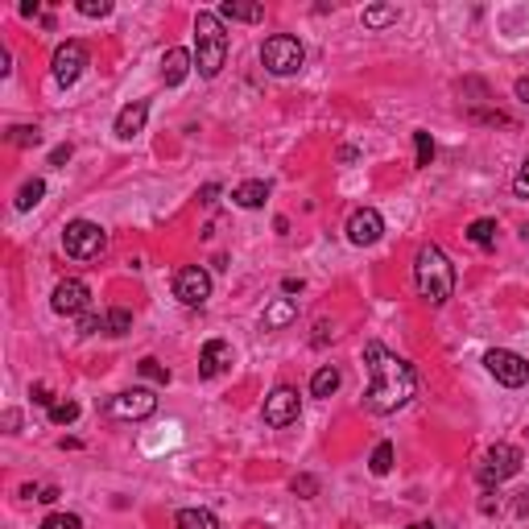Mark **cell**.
Returning <instances> with one entry per match:
<instances>
[{
  "label": "cell",
  "instance_id": "6da1fadb",
  "mask_svg": "<svg viewBox=\"0 0 529 529\" xmlns=\"http://www.w3.org/2000/svg\"><path fill=\"white\" fill-rule=\"evenodd\" d=\"M364 364H368V393H364V410L373 413H397L402 405H410L418 376L413 364L393 356L385 343H364Z\"/></svg>",
  "mask_w": 529,
  "mask_h": 529
},
{
  "label": "cell",
  "instance_id": "7a4b0ae2",
  "mask_svg": "<svg viewBox=\"0 0 529 529\" xmlns=\"http://www.w3.org/2000/svg\"><path fill=\"white\" fill-rule=\"evenodd\" d=\"M413 285H418V294L426 298L431 306H442L451 302L455 294V264L447 261L439 245H422L418 256H413Z\"/></svg>",
  "mask_w": 529,
  "mask_h": 529
},
{
  "label": "cell",
  "instance_id": "3957f363",
  "mask_svg": "<svg viewBox=\"0 0 529 529\" xmlns=\"http://www.w3.org/2000/svg\"><path fill=\"white\" fill-rule=\"evenodd\" d=\"M227 62V30L219 13H199L195 17V70L203 79H216Z\"/></svg>",
  "mask_w": 529,
  "mask_h": 529
},
{
  "label": "cell",
  "instance_id": "277c9868",
  "mask_svg": "<svg viewBox=\"0 0 529 529\" xmlns=\"http://www.w3.org/2000/svg\"><path fill=\"white\" fill-rule=\"evenodd\" d=\"M62 248H67V256H75V261H96V256L108 248V232L99 224H91V219H70V224L62 227Z\"/></svg>",
  "mask_w": 529,
  "mask_h": 529
},
{
  "label": "cell",
  "instance_id": "5b68a950",
  "mask_svg": "<svg viewBox=\"0 0 529 529\" xmlns=\"http://www.w3.org/2000/svg\"><path fill=\"white\" fill-rule=\"evenodd\" d=\"M261 62L269 75H298L306 62V50L298 38H290V33H274V38H264L261 46Z\"/></svg>",
  "mask_w": 529,
  "mask_h": 529
},
{
  "label": "cell",
  "instance_id": "8992f818",
  "mask_svg": "<svg viewBox=\"0 0 529 529\" xmlns=\"http://www.w3.org/2000/svg\"><path fill=\"white\" fill-rule=\"evenodd\" d=\"M517 471H521V451L513 442H497V447H488L480 468H476V480H480V488L492 492L509 480V476H517Z\"/></svg>",
  "mask_w": 529,
  "mask_h": 529
},
{
  "label": "cell",
  "instance_id": "52a82bcc",
  "mask_svg": "<svg viewBox=\"0 0 529 529\" xmlns=\"http://www.w3.org/2000/svg\"><path fill=\"white\" fill-rule=\"evenodd\" d=\"M50 70H54V83H59V88H75L79 75L88 70V46H83V42H62V46L54 50Z\"/></svg>",
  "mask_w": 529,
  "mask_h": 529
},
{
  "label": "cell",
  "instance_id": "ba28073f",
  "mask_svg": "<svg viewBox=\"0 0 529 529\" xmlns=\"http://www.w3.org/2000/svg\"><path fill=\"white\" fill-rule=\"evenodd\" d=\"M484 364H488V373L497 376L500 385H509V389H521V385L529 381V364L521 360L517 352H509V348H492V352L484 356Z\"/></svg>",
  "mask_w": 529,
  "mask_h": 529
},
{
  "label": "cell",
  "instance_id": "9c48e42d",
  "mask_svg": "<svg viewBox=\"0 0 529 529\" xmlns=\"http://www.w3.org/2000/svg\"><path fill=\"white\" fill-rule=\"evenodd\" d=\"M174 294H178V302L203 306L207 298H211V274H207L203 264H187V269H178L174 274Z\"/></svg>",
  "mask_w": 529,
  "mask_h": 529
},
{
  "label": "cell",
  "instance_id": "30bf717a",
  "mask_svg": "<svg viewBox=\"0 0 529 529\" xmlns=\"http://www.w3.org/2000/svg\"><path fill=\"white\" fill-rule=\"evenodd\" d=\"M298 413H302V397H298V389H290V385H277L269 397H264V422L269 426H290V422H298Z\"/></svg>",
  "mask_w": 529,
  "mask_h": 529
},
{
  "label": "cell",
  "instance_id": "8fae6325",
  "mask_svg": "<svg viewBox=\"0 0 529 529\" xmlns=\"http://www.w3.org/2000/svg\"><path fill=\"white\" fill-rule=\"evenodd\" d=\"M153 410H157L153 389H128V393H116V397L108 402V413L116 422H141V418H149Z\"/></svg>",
  "mask_w": 529,
  "mask_h": 529
},
{
  "label": "cell",
  "instance_id": "7c38bea8",
  "mask_svg": "<svg viewBox=\"0 0 529 529\" xmlns=\"http://www.w3.org/2000/svg\"><path fill=\"white\" fill-rule=\"evenodd\" d=\"M54 314H67V319H79V314H88L91 306V290L88 282H79V277H67V282L54 285V298H50Z\"/></svg>",
  "mask_w": 529,
  "mask_h": 529
},
{
  "label": "cell",
  "instance_id": "4fadbf2b",
  "mask_svg": "<svg viewBox=\"0 0 529 529\" xmlns=\"http://www.w3.org/2000/svg\"><path fill=\"white\" fill-rule=\"evenodd\" d=\"M381 236H385L381 211H373V207H360V211H352V219H348V240H352L356 248L376 245Z\"/></svg>",
  "mask_w": 529,
  "mask_h": 529
},
{
  "label": "cell",
  "instance_id": "5bb4252c",
  "mask_svg": "<svg viewBox=\"0 0 529 529\" xmlns=\"http://www.w3.org/2000/svg\"><path fill=\"white\" fill-rule=\"evenodd\" d=\"M236 352L227 339H207L203 343V356H199V376L203 381H216V376H224L227 368H232Z\"/></svg>",
  "mask_w": 529,
  "mask_h": 529
},
{
  "label": "cell",
  "instance_id": "9a60e30c",
  "mask_svg": "<svg viewBox=\"0 0 529 529\" xmlns=\"http://www.w3.org/2000/svg\"><path fill=\"white\" fill-rule=\"evenodd\" d=\"M145 120H149V104H145V99L125 104V108L116 112V137L120 141H133L137 133H145Z\"/></svg>",
  "mask_w": 529,
  "mask_h": 529
},
{
  "label": "cell",
  "instance_id": "2e32d148",
  "mask_svg": "<svg viewBox=\"0 0 529 529\" xmlns=\"http://www.w3.org/2000/svg\"><path fill=\"white\" fill-rule=\"evenodd\" d=\"M195 70V54L190 50H166V59H162V79H166V88H178L182 79Z\"/></svg>",
  "mask_w": 529,
  "mask_h": 529
},
{
  "label": "cell",
  "instance_id": "e0dca14e",
  "mask_svg": "<svg viewBox=\"0 0 529 529\" xmlns=\"http://www.w3.org/2000/svg\"><path fill=\"white\" fill-rule=\"evenodd\" d=\"M298 319V306H294V298H277L274 306H264V314H261V327L264 331H282V327H290Z\"/></svg>",
  "mask_w": 529,
  "mask_h": 529
},
{
  "label": "cell",
  "instance_id": "ac0fdd59",
  "mask_svg": "<svg viewBox=\"0 0 529 529\" xmlns=\"http://www.w3.org/2000/svg\"><path fill=\"white\" fill-rule=\"evenodd\" d=\"M264 199H269V182H261V178H253V182H240V187L232 190V203L245 207V211H256V207H264Z\"/></svg>",
  "mask_w": 529,
  "mask_h": 529
},
{
  "label": "cell",
  "instance_id": "d6986e66",
  "mask_svg": "<svg viewBox=\"0 0 529 529\" xmlns=\"http://www.w3.org/2000/svg\"><path fill=\"white\" fill-rule=\"evenodd\" d=\"M335 389H339V368H335V364H323V368L311 376V393L314 397H331Z\"/></svg>",
  "mask_w": 529,
  "mask_h": 529
},
{
  "label": "cell",
  "instance_id": "ffe728a7",
  "mask_svg": "<svg viewBox=\"0 0 529 529\" xmlns=\"http://www.w3.org/2000/svg\"><path fill=\"white\" fill-rule=\"evenodd\" d=\"M219 21H264V9L261 5H219Z\"/></svg>",
  "mask_w": 529,
  "mask_h": 529
},
{
  "label": "cell",
  "instance_id": "44dd1931",
  "mask_svg": "<svg viewBox=\"0 0 529 529\" xmlns=\"http://www.w3.org/2000/svg\"><path fill=\"white\" fill-rule=\"evenodd\" d=\"M178 529H219L216 513H207V509H182L178 513Z\"/></svg>",
  "mask_w": 529,
  "mask_h": 529
},
{
  "label": "cell",
  "instance_id": "7402d4cb",
  "mask_svg": "<svg viewBox=\"0 0 529 529\" xmlns=\"http://www.w3.org/2000/svg\"><path fill=\"white\" fill-rule=\"evenodd\" d=\"M468 240L480 248H492L497 245V219H476V224L468 227Z\"/></svg>",
  "mask_w": 529,
  "mask_h": 529
},
{
  "label": "cell",
  "instance_id": "603a6c76",
  "mask_svg": "<svg viewBox=\"0 0 529 529\" xmlns=\"http://www.w3.org/2000/svg\"><path fill=\"white\" fill-rule=\"evenodd\" d=\"M42 195H46V182H42V178H30V182L21 187V195H17V211H30V207H38Z\"/></svg>",
  "mask_w": 529,
  "mask_h": 529
},
{
  "label": "cell",
  "instance_id": "cb8c5ba5",
  "mask_svg": "<svg viewBox=\"0 0 529 529\" xmlns=\"http://www.w3.org/2000/svg\"><path fill=\"white\" fill-rule=\"evenodd\" d=\"M389 21H397V9H393V5H373V9H364V25H368V30H381V25H389Z\"/></svg>",
  "mask_w": 529,
  "mask_h": 529
},
{
  "label": "cell",
  "instance_id": "d4e9b609",
  "mask_svg": "<svg viewBox=\"0 0 529 529\" xmlns=\"http://www.w3.org/2000/svg\"><path fill=\"white\" fill-rule=\"evenodd\" d=\"M368 468H373V476H389L393 471V442H376L373 459H368Z\"/></svg>",
  "mask_w": 529,
  "mask_h": 529
},
{
  "label": "cell",
  "instance_id": "484cf974",
  "mask_svg": "<svg viewBox=\"0 0 529 529\" xmlns=\"http://www.w3.org/2000/svg\"><path fill=\"white\" fill-rule=\"evenodd\" d=\"M137 373L145 376V381H153V385H170V368H162L153 356H145V360L137 364Z\"/></svg>",
  "mask_w": 529,
  "mask_h": 529
},
{
  "label": "cell",
  "instance_id": "4316f807",
  "mask_svg": "<svg viewBox=\"0 0 529 529\" xmlns=\"http://www.w3.org/2000/svg\"><path fill=\"white\" fill-rule=\"evenodd\" d=\"M75 418H79V402H54L50 405V422H54V426H70Z\"/></svg>",
  "mask_w": 529,
  "mask_h": 529
},
{
  "label": "cell",
  "instance_id": "83f0119b",
  "mask_svg": "<svg viewBox=\"0 0 529 529\" xmlns=\"http://www.w3.org/2000/svg\"><path fill=\"white\" fill-rule=\"evenodd\" d=\"M413 157H418V166H431V157H434V141L431 133H413Z\"/></svg>",
  "mask_w": 529,
  "mask_h": 529
},
{
  "label": "cell",
  "instance_id": "f1b7e54d",
  "mask_svg": "<svg viewBox=\"0 0 529 529\" xmlns=\"http://www.w3.org/2000/svg\"><path fill=\"white\" fill-rule=\"evenodd\" d=\"M9 141L13 145H21V149H30V145H38L42 141V133L33 125H17V128H9Z\"/></svg>",
  "mask_w": 529,
  "mask_h": 529
},
{
  "label": "cell",
  "instance_id": "f546056e",
  "mask_svg": "<svg viewBox=\"0 0 529 529\" xmlns=\"http://www.w3.org/2000/svg\"><path fill=\"white\" fill-rule=\"evenodd\" d=\"M79 331H83V335L108 331V314H96V311H88V314H79Z\"/></svg>",
  "mask_w": 529,
  "mask_h": 529
},
{
  "label": "cell",
  "instance_id": "4dcf8cb0",
  "mask_svg": "<svg viewBox=\"0 0 529 529\" xmlns=\"http://www.w3.org/2000/svg\"><path fill=\"white\" fill-rule=\"evenodd\" d=\"M128 331H133V314L120 311V306L108 311V335H128Z\"/></svg>",
  "mask_w": 529,
  "mask_h": 529
},
{
  "label": "cell",
  "instance_id": "1f68e13d",
  "mask_svg": "<svg viewBox=\"0 0 529 529\" xmlns=\"http://www.w3.org/2000/svg\"><path fill=\"white\" fill-rule=\"evenodd\" d=\"M42 529H83V517H75V513H54V517L42 521Z\"/></svg>",
  "mask_w": 529,
  "mask_h": 529
},
{
  "label": "cell",
  "instance_id": "d6a6232c",
  "mask_svg": "<svg viewBox=\"0 0 529 529\" xmlns=\"http://www.w3.org/2000/svg\"><path fill=\"white\" fill-rule=\"evenodd\" d=\"M75 9L83 13V17H108V13H112V5H108V0H79Z\"/></svg>",
  "mask_w": 529,
  "mask_h": 529
},
{
  "label": "cell",
  "instance_id": "836d02e7",
  "mask_svg": "<svg viewBox=\"0 0 529 529\" xmlns=\"http://www.w3.org/2000/svg\"><path fill=\"white\" fill-rule=\"evenodd\" d=\"M290 488H294V497H302V500L319 497V480H314V476H294V484H290Z\"/></svg>",
  "mask_w": 529,
  "mask_h": 529
},
{
  "label": "cell",
  "instance_id": "e575fe53",
  "mask_svg": "<svg viewBox=\"0 0 529 529\" xmlns=\"http://www.w3.org/2000/svg\"><path fill=\"white\" fill-rule=\"evenodd\" d=\"M513 190H517V199H529V157H525V166H521V174L513 178Z\"/></svg>",
  "mask_w": 529,
  "mask_h": 529
},
{
  "label": "cell",
  "instance_id": "d590c367",
  "mask_svg": "<svg viewBox=\"0 0 529 529\" xmlns=\"http://www.w3.org/2000/svg\"><path fill=\"white\" fill-rule=\"evenodd\" d=\"M471 120H484V125H513V120L500 116V112H471Z\"/></svg>",
  "mask_w": 529,
  "mask_h": 529
},
{
  "label": "cell",
  "instance_id": "8d00e7d4",
  "mask_svg": "<svg viewBox=\"0 0 529 529\" xmlns=\"http://www.w3.org/2000/svg\"><path fill=\"white\" fill-rule=\"evenodd\" d=\"M33 402H38V405H46V410L54 405V397H50V389H46V385H33Z\"/></svg>",
  "mask_w": 529,
  "mask_h": 529
},
{
  "label": "cell",
  "instance_id": "74e56055",
  "mask_svg": "<svg viewBox=\"0 0 529 529\" xmlns=\"http://www.w3.org/2000/svg\"><path fill=\"white\" fill-rule=\"evenodd\" d=\"M62 162H70V145H59L50 153V166H62Z\"/></svg>",
  "mask_w": 529,
  "mask_h": 529
},
{
  "label": "cell",
  "instance_id": "f35d334b",
  "mask_svg": "<svg viewBox=\"0 0 529 529\" xmlns=\"http://www.w3.org/2000/svg\"><path fill=\"white\" fill-rule=\"evenodd\" d=\"M282 290H285V294H302V277H285Z\"/></svg>",
  "mask_w": 529,
  "mask_h": 529
},
{
  "label": "cell",
  "instance_id": "ab89813d",
  "mask_svg": "<svg viewBox=\"0 0 529 529\" xmlns=\"http://www.w3.org/2000/svg\"><path fill=\"white\" fill-rule=\"evenodd\" d=\"M5 426H9V434H17V426H21V413H17V410H9V413H5Z\"/></svg>",
  "mask_w": 529,
  "mask_h": 529
},
{
  "label": "cell",
  "instance_id": "60d3db41",
  "mask_svg": "<svg viewBox=\"0 0 529 529\" xmlns=\"http://www.w3.org/2000/svg\"><path fill=\"white\" fill-rule=\"evenodd\" d=\"M38 500H42V505H54V500H59V488H42Z\"/></svg>",
  "mask_w": 529,
  "mask_h": 529
},
{
  "label": "cell",
  "instance_id": "b9f144b4",
  "mask_svg": "<svg viewBox=\"0 0 529 529\" xmlns=\"http://www.w3.org/2000/svg\"><path fill=\"white\" fill-rule=\"evenodd\" d=\"M517 96H521V104H529V79H517Z\"/></svg>",
  "mask_w": 529,
  "mask_h": 529
},
{
  "label": "cell",
  "instance_id": "7bdbcfd3",
  "mask_svg": "<svg viewBox=\"0 0 529 529\" xmlns=\"http://www.w3.org/2000/svg\"><path fill=\"white\" fill-rule=\"evenodd\" d=\"M405 529H434L431 521H413V525H405Z\"/></svg>",
  "mask_w": 529,
  "mask_h": 529
}]
</instances>
